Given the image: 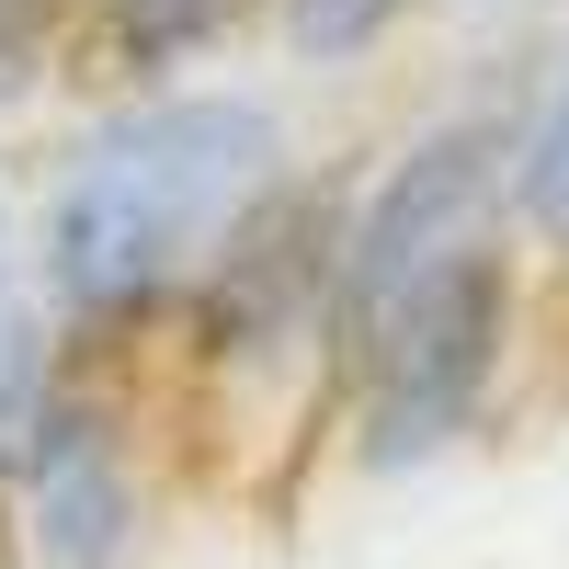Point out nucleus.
Listing matches in <instances>:
<instances>
[{"instance_id": "f257e3e1", "label": "nucleus", "mask_w": 569, "mask_h": 569, "mask_svg": "<svg viewBox=\"0 0 569 569\" xmlns=\"http://www.w3.org/2000/svg\"><path fill=\"white\" fill-rule=\"evenodd\" d=\"M525 80L536 69L467 80L445 103H421L376 160H353L330 433L365 479L467 456L536 353V284L501 228V160H512Z\"/></svg>"}, {"instance_id": "f03ea898", "label": "nucleus", "mask_w": 569, "mask_h": 569, "mask_svg": "<svg viewBox=\"0 0 569 569\" xmlns=\"http://www.w3.org/2000/svg\"><path fill=\"white\" fill-rule=\"evenodd\" d=\"M297 160V103L240 69L80 103L23 182V262L58 319V353L91 376H137L160 319L206 284V262Z\"/></svg>"}, {"instance_id": "7ed1b4c3", "label": "nucleus", "mask_w": 569, "mask_h": 569, "mask_svg": "<svg viewBox=\"0 0 569 569\" xmlns=\"http://www.w3.org/2000/svg\"><path fill=\"white\" fill-rule=\"evenodd\" d=\"M342 206H353V160H297L251 206V228L206 262V284L160 319L149 365L126 376L149 399V421H171V433H262V445L330 433Z\"/></svg>"}, {"instance_id": "20e7f679", "label": "nucleus", "mask_w": 569, "mask_h": 569, "mask_svg": "<svg viewBox=\"0 0 569 569\" xmlns=\"http://www.w3.org/2000/svg\"><path fill=\"white\" fill-rule=\"evenodd\" d=\"M0 525L23 569H137L160 536V421L126 376L69 365L0 456Z\"/></svg>"}, {"instance_id": "39448f33", "label": "nucleus", "mask_w": 569, "mask_h": 569, "mask_svg": "<svg viewBox=\"0 0 569 569\" xmlns=\"http://www.w3.org/2000/svg\"><path fill=\"white\" fill-rule=\"evenodd\" d=\"M262 34V0H69V91L126 103V91L217 80Z\"/></svg>"}, {"instance_id": "423d86ee", "label": "nucleus", "mask_w": 569, "mask_h": 569, "mask_svg": "<svg viewBox=\"0 0 569 569\" xmlns=\"http://www.w3.org/2000/svg\"><path fill=\"white\" fill-rule=\"evenodd\" d=\"M501 228H512V262L536 284V319L569 308V58L525 80L512 160H501Z\"/></svg>"}, {"instance_id": "0eeeda50", "label": "nucleus", "mask_w": 569, "mask_h": 569, "mask_svg": "<svg viewBox=\"0 0 569 569\" xmlns=\"http://www.w3.org/2000/svg\"><path fill=\"white\" fill-rule=\"evenodd\" d=\"M58 376H69V353H58V319H46L34 262H23V182L0 171V456L23 445V421L46 410Z\"/></svg>"}, {"instance_id": "6e6552de", "label": "nucleus", "mask_w": 569, "mask_h": 569, "mask_svg": "<svg viewBox=\"0 0 569 569\" xmlns=\"http://www.w3.org/2000/svg\"><path fill=\"white\" fill-rule=\"evenodd\" d=\"M421 12L433 0H262V46L308 80H342V69H376Z\"/></svg>"}, {"instance_id": "1a4fd4ad", "label": "nucleus", "mask_w": 569, "mask_h": 569, "mask_svg": "<svg viewBox=\"0 0 569 569\" xmlns=\"http://www.w3.org/2000/svg\"><path fill=\"white\" fill-rule=\"evenodd\" d=\"M467 12H501V0H467Z\"/></svg>"}]
</instances>
